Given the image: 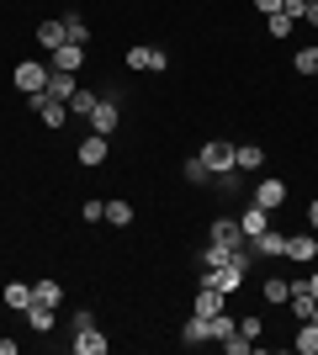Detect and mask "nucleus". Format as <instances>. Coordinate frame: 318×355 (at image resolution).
<instances>
[{"label": "nucleus", "mask_w": 318, "mask_h": 355, "mask_svg": "<svg viewBox=\"0 0 318 355\" xmlns=\"http://www.w3.org/2000/svg\"><path fill=\"white\" fill-rule=\"evenodd\" d=\"M112 350V340H106L101 329H85V334H75V355H106Z\"/></svg>", "instance_id": "13"}, {"label": "nucleus", "mask_w": 318, "mask_h": 355, "mask_svg": "<svg viewBox=\"0 0 318 355\" xmlns=\"http://www.w3.org/2000/svg\"><path fill=\"white\" fill-rule=\"evenodd\" d=\"M239 334H244V340H260V334H265L260 313H244V318H239Z\"/></svg>", "instance_id": "31"}, {"label": "nucleus", "mask_w": 318, "mask_h": 355, "mask_svg": "<svg viewBox=\"0 0 318 355\" xmlns=\"http://www.w3.org/2000/svg\"><path fill=\"white\" fill-rule=\"evenodd\" d=\"M207 239L212 244H223V250H249V234L239 228V218H212V228H207Z\"/></svg>", "instance_id": "1"}, {"label": "nucleus", "mask_w": 318, "mask_h": 355, "mask_svg": "<svg viewBox=\"0 0 318 355\" xmlns=\"http://www.w3.org/2000/svg\"><path fill=\"white\" fill-rule=\"evenodd\" d=\"M75 159L91 164V170H96V164H106V133H85V138H80V148H75Z\"/></svg>", "instance_id": "10"}, {"label": "nucleus", "mask_w": 318, "mask_h": 355, "mask_svg": "<svg viewBox=\"0 0 318 355\" xmlns=\"http://www.w3.org/2000/svg\"><path fill=\"white\" fill-rule=\"evenodd\" d=\"M32 37H37V48H48V53H53L59 43H69V37H64V16H53V21H37V32H32Z\"/></svg>", "instance_id": "12"}, {"label": "nucleus", "mask_w": 318, "mask_h": 355, "mask_svg": "<svg viewBox=\"0 0 318 355\" xmlns=\"http://www.w3.org/2000/svg\"><path fill=\"white\" fill-rule=\"evenodd\" d=\"M48 69H59V74H80V69H85V43H59L53 53H48Z\"/></svg>", "instance_id": "3"}, {"label": "nucleus", "mask_w": 318, "mask_h": 355, "mask_svg": "<svg viewBox=\"0 0 318 355\" xmlns=\"http://www.w3.org/2000/svg\"><path fill=\"white\" fill-rule=\"evenodd\" d=\"M117 117H122V112H117V96H101V101H96V112H91L85 122H91V133H106V138H112V133H117Z\"/></svg>", "instance_id": "6"}, {"label": "nucleus", "mask_w": 318, "mask_h": 355, "mask_svg": "<svg viewBox=\"0 0 318 355\" xmlns=\"http://www.w3.org/2000/svg\"><path fill=\"white\" fill-rule=\"evenodd\" d=\"M27 324H32V334H48V329L59 324V308H43V302H32V308H27Z\"/></svg>", "instance_id": "17"}, {"label": "nucleus", "mask_w": 318, "mask_h": 355, "mask_svg": "<svg viewBox=\"0 0 318 355\" xmlns=\"http://www.w3.org/2000/svg\"><path fill=\"white\" fill-rule=\"evenodd\" d=\"M265 292V302H276V308H287V297H292V282H281V276H271V282L260 286Z\"/></svg>", "instance_id": "26"}, {"label": "nucleus", "mask_w": 318, "mask_h": 355, "mask_svg": "<svg viewBox=\"0 0 318 355\" xmlns=\"http://www.w3.org/2000/svg\"><path fill=\"white\" fill-rule=\"evenodd\" d=\"M127 69H138V74L143 69H170V53L165 48H149V43H133L127 48Z\"/></svg>", "instance_id": "4"}, {"label": "nucleus", "mask_w": 318, "mask_h": 355, "mask_svg": "<svg viewBox=\"0 0 318 355\" xmlns=\"http://www.w3.org/2000/svg\"><path fill=\"white\" fill-rule=\"evenodd\" d=\"M106 223H112V228H127V223H133V202H106Z\"/></svg>", "instance_id": "25"}, {"label": "nucleus", "mask_w": 318, "mask_h": 355, "mask_svg": "<svg viewBox=\"0 0 318 355\" xmlns=\"http://www.w3.org/2000/svg\"><path fill=\"white\" fill-rule=\"evenodd\" d=\"M233 329H239V318H233V313H212V318H207V340H218V345H223L228 340V334H233Z\"/></svg>", "instance_id": "18"}, {"label": "nucleus", "mask_w": 318, "mask_h": 355, "mask_svg": "<svg viewBox=\"0 0 318 355\" xmlns=\"http://www.w3.org/2000/svg\"><path fill=\"white\" fill-rule=\"evenodd\" d=\"M308 228H313V234H318V202H313V207H308Z\"/></svg>", "instance_id": "38"}, {"label": "nucleus", "mask_w": 318, "mask_h": 355, "mask_svg": "<svg viewBox=\"0 0 318 355\" xmlns=\"http://www.w3.org/2000/svg\"><path fill=\"white\" fill-rule=\"evenodd\" d=\"M292 69H297V74H308V80H313V74H318V43L297 48V53H292Z\"/></svg>", "instance_id": "22"}, {"label": "nucleus", "mask_w": 318, "mask_h": 355, "mask_svg": "<svg viewBox=\"0 0 318 355\" xmlns=\"http://www.w3.org/2000/svg\"><path fill=\"white\" fill-rule=\"evenodd\" d=\"M313 324H318V313H313Z\"/></svg>", "instance_id": "40"}, {"label": "nucleus", "mask_w": 318, "mask_h": 355, "mask_svg": "<svg viewBox=\"0 0 318 355\" xmlns=\"http://www.w3.org/2000/svg\"><path fill=\"white\" fill-rule=\"evenodd\" d=\"M249 250L265 254V260H276V254H287V234H276V228H265V234L249 239Z\"/></svg>", "instance_id": "11"}, {"label": "nucleus", "mask_w": 318, "mask_h": 355, "mask_svg": "<svg viewBox=\"0 0 318 355\" xmlns=\"http://www.w3.org/2000/svg\"><path fill=\"white\" fill-rule=\"evenodd\" d=\"M64 37H69V43H91V27H85V16H64Z\"/></svg>", "instance_id": "27"}, {"label": "nucleus", "mask_w": 318, "mask_h": 355, "mask_svg": "<svg viewBox=\"0 0 318 355\" xmlns=\"http://www.w3.org/2000/svg\"><path fill=\"white\" fill-rule=\"evenodd\" d=\"M292 350H297V355H318V324H313V318H303V324H297Z\"/></svg>", "instance_id": "16"}, {"label": "nucleus", "mask_w": 318, "mask_h": 355, "mask_svg": "<svg viewBox=\"0 0 318 355\" xmlns=\"http://www.w3.org/2000/svg\"><path fill=\"white\" fill-rule=\"evenodd\" d=\"M96 101H101L96 90H75V96H69V112H75V117H91V112H96Z\"/></svg>", "instance_id": "28"}, {"label": "nucleus", "mask_w": 318, "mask_h": 355, "mask_svg": "<svg viewBox=\"0 0 318 355\" xmlns=\"http://www.w3.org/2000/svg\"><path fill=\"white\" fill-rule=\"evenodd\" d=\"M239 228H244L249 239H255V234H265V228H271V212L260 207V202H249V207H244V218H239Z\"/></svg>", "instance_id": "14"}, {"label": "nucleus", "mask_w": 318, "mask_h": 355, "mask_svg": "<svg viewBox=\"0 0 318 355\" xmlns=\"http://www.w3.org/2000/svg\"><path fill=\"white\" fill-rule=\"evenodd\" d=\"M32 302H43V308H59V302H64V286H59V282H32Z\"/></svg>", "instance_id": "19"}, {"label": "nucleus", "mask_w": 318, "mask_h": 355, "mask_svg": "<svg viewBox=\"0 0 318 355\" xmlns=\"http://www.w3.org/2000/svg\"><path fill=\"white\" fill-rule=\"evenodd\" d=\"M303 11H308V0H287L281 6V16H292V21H303Z\"/></svg>", "instance_id": "35"}, {"label": "nucleus", "mask_w": 318, "mask_h": 355, "mask_svg": "<svg viewBox=\"0 0 318 355\" xmlns=\"http://www.w3.org/2000/svg\"><path fill=\"white\" fill-rule=\"evenodd\" d=\"M303 21H308V27H318V0H308V11H303Z\"/></svg>", "instance_id": "37"}, {"label": "nucleus", "mask_w": 318, "mask_h": 355, "mask_svg": "<svg viewBox=\"0 0 318 355\" xmlns=\"http://www.w3.org/2000/svg\"><path fill=\"white\" fill-rule=\"evenodd\" d=\"M32 101V112H37V122H43V128H64V122H69V101H53V96H27Z\"/></svg>", "instance_id": "2"}, {"label": "nucleus", "mask_w": 318, "mask_h": 355, "mask_svg": "<svg viewBox=\"0 0 318 355\" xmlns=\"http://www.w3.org/2000/svg\"><path fill=\"white\" fill-rule=\"evenodd\" d=\"M260 164H265V148H260V144H239V148H233V170L249 175V170H260Z\"/></svg>", "instance_id": "15"}, {"label": "nucleus", "mask_w": 318, "mask_h": 355, "mask_svg": "<svg viewBox=\"0 0 318 355\" xmlns=\"http://www.w3.org/2000/svg\"><path fill=\"white\" fill-rule=\"evenodd\" d=\"M181 175L191 180V186H207V180H212V170H207V164H202V154H191V159H186V170H181Z\"/></svg>", "instance_id": "29"}, {"label": "nucleus", "mask_w": 318, "mask_h": 355, "mask_svg": "<svg viewBox=\"0 0 318 355\" xmlns=\"http://www.w3.org/2000/svg\"><path fill=\"white\" fill-rule=\"evenodd\" d=\"M6 308L27 313V308H32V286H27V282H11V286H6Z\"/></svg>", "instance_id": "24"}, {"label": "nucleus", "mask_w": 318, "mask_h": 355, "mask_svg": "<svg viewBox=\"0 0 318 355\" xmlns=\"http://www.w3.org/2000/svg\"><path fill=\"white\" fill-rule=\"evenodd\" d=\"M197 313H202V318H212V313H223V292L202 282V292H197Z\"/></svg>", "instance_id": "20"}, {"label": "nucleus", "mask_w": 318, "mask_h": 355, "mask_svg": "<svg viewBox=\"0 0 318 355\" xmlns=\"http://www.w3.org/2000/svg\"><path fill=\"white\" fill-rule=\"evenodd\" d=\"M255 202L265 212H276V207H287V180H276V175H265V180H255Z\"/></svg>", "instance_id": "8"}, {"label": "nucleus", "mask_w": 318, "mask_h": 355, "mask_svg": "<svg viewBox=\"0 0 318 355\" xmlns=\"http://www.w3.org/2000/svg\"><path fill=\"white\" fill-rule=\"evenodd\" d=\"M281 6H287V0H255V11H265V16H276Z\"/></svg>", "instance_id": "36"}, {"label": "nucleus", "mask_w": 318, "mask_h": 355, "mask_svg": "<svg viewBox=\"0 0 318 355\" xmlns=\"http://www.w3.org/2000/svg\"><path fill=\"white\" fill-rule=\"evenodd\" d=\"M287 260H297V266H313L318 260V234L308 228V234H287Z\"/></svg>", "instance_id": "7"}, {"label": "nucleus", "mask_w": 318, "mask_h": 355, "mask_svg": "<svg viewBox=\"0 0 318 355\" xmlns=\"http://www.w3.org/2000/svg\"><path fill=\"white\" fill-rule=\"evenodd\" d=\"M75 74H59V69H53V74H48V96H53V101H69V96H75Z\"/></svg>", "instance_id": "21"}, {"label": "nucleus", "mask_w": 318, "mask_h": 355, "mask_svg": "<svg viewBox=\"0 0 318 355\" xmlns=\"http://www.w3.org/2000/svg\"><path fill=\"white\" fill-rule=\"evenodd\" d=\"M223 350H228V355H249V350H255V340H244L239 329H233V334L223 340Z\"/></svg>", "instance_id": "33"}, {"label": "nucleus", "mask_w": 318, "mask_h": 355, "mask_svg": "<svg viewBox=\"0 0 318 355\" xmlns=\"http://www.w3.org/2000/svg\"><path fill=\"white\" fill-rule=\"evenodd\" d=\"M181 345H207V318H202V313H191V318H186Z\"/></svg>", "instance_id": "23"}, {"label": "nucleus", "mask_w": 318, "mask_h": 355, "mask_svg": "<svg viewBox=\"0 0 318 355\" xmlns=\"http://www.w3.org/2000/svg\"><path fill=\"white\" fill-rule=\"evenodd\" d=\"M202 164H207L212 175H223V170H233V144H223V138H212V144H202Z\"/></svg>", "instance_id": "9"}, {"label": "nucleus", "mask_w": 318, "mask_h": 355, "mask_svg": "<svg viewBox=\"0 0 318 355\" xmlns=\"http://www.w3.org/2000/svg\"><path fill=\"white\" fill-rule=\"evenodd\" d=\"M80 218H85V223H101L106 218V202H80Z\"/></svg>", "instance_id": "34"}, {"label": "nucleus", "mask_w": 318, "mask_h": 355, "mask_svg": "<svg viewBox=\"0 0 318 355\" xmlns=\"http://www.w3.org/2000/svg\"><path fill=\"white\" fill-rule=\"evenodd\" d=\"M85 329H96V313H91V308H75V318H69V334H85Z\"/></svg>", "instance_id": "32"}, {"label": "nucleus", "mask_w": 318, "mask_h": 355, "mask_svg": "<svg viewBox=\"0 0 318 355\" xmlns=\"http://www.w3.org/2000/svg\"><path fill=\"white\" fill-rule=\"evenodd\" d=\"M292 27H297V21H292V16H265V32H271V37H292Z\"/></svg>", "instance_id": "30"}, {"label": "nucleus", "mask_w": 318, "mask_h": 355, "mask_svg": "<svg viewBox=\"0 0 318 355\" xmlns=\"http://www.w3.org/2000/svg\"><path fill=\"white\" fill-rule=\"evenodd\" d=\"M48 74H53V69H48V64H16V90H27V96H43V90H48Z\"/></svg>", "instance_id": "5"}, {"label": "nucleus", "mask_w": 318, "mask_h": 355, "mask_svg": "<svg viewBox=\"0 0 318 355\" xmlns=\"http://www.w3.org/2000/svg\"><path fill=\"white\" fill-rule=\"evenodd\" d=\"M308 286H313V297H318V266H313V276H308Z\"/></svg>", "instance_id": "39"}]
</instances>
